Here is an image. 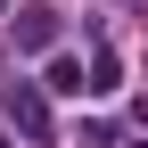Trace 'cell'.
Wrapping results in <instances>:
<instances>
[{"instance_id": "cell-1", "label": "cell", "mask_w": 148, "mask_h": 148, "mask_svg": "<svg viewBox=\"0 0 148 148\" xmlns=\"http://www.w3.org/2000/svg\"><path fill=\"white\" fill-rule=\"evenodd\" d=\"M8 123H16L25 140H49V99H41L33 82H8Z\"/></svg>"}, {"instance_id": "cell-4", "label": "cell", "mask_w": 148, "mask_h": 148, "mask_svg": "<svg viewBox=\"0 0 148 148\" xmlns=\"http://www.w3.org/2000/svg\"><path fill=\"white\" fill-rule=\"evenodd\" d=\"M0 148H8V140H0Z\"/></svg>"}, {"instance_id": "cell-5", "label": "cell", "mask_w": 148, "mask_h": 148, "mask_svg": "<svg viewBox=\"0 0 148 148\" xmlns=\"http://www.w3.org/2000/svg\"><path fill=\"white\" fill-rule=\"evenodd\" d=\"M140 148H148V140H140Z\"/></svg>"}, {"instance_id": "cell-3", "label": "cell", "mask_w": 148, "mask_h": 148, "mask_svg": "<svg viewBox=\"0 0 148 148\" xmlns=\"http://www.w3.org/2000/svg\"><path fill=\"white\" fill-rule=\"evenodd\" d=\"M41 90H58V99H82L90 82H82V66H74V58H49V82H41Z\"/></svg>"}, {"instance_id": "cell-2", "label": "cell", "mask_w": 148, "mask_h": 148, "mask_svg": "<svg viewBox=\"0 0 148 148\" xmlns=\"http://www.w3.org/2000/svg\"><path fill=\"white\" fill-rule=\"evenodd\" d=\"M58 41V8H16V49H49Z\"/></svg>"}]
</instances>
